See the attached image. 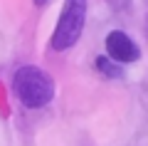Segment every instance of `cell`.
Listing matches in <instances>:
<instances>
[{
  "label": "cell",
  "mask_w": 148,
  "mask_h": 146,
  "mask_svg": "<svg viewBox=\"0 0 148 146\" xmlns=\"http://www.w3.org/2000/svg\"><path fill=\"white\" fill-rule=\"evenodd\" d=\"M12 92L27 109H42L54 99V79L35 64H25L12 77Z\"/></svg>",
  "instance_id": "cell-1"
},
{
  "label": "cell",
  "mask_w": 148,
  "mask_h": 146,
  "mask_svg": "<svg viewBox=\"0 0 148 146\" xmlns=\"http://www.w3.org/2000/svg\"><path fill=\"white\" fill-rule=\"evenodd\" d=\"M84 25H86V0H64L62 15H59L52 40H49L52 50L64 52L69 47H74L84 32Z\"/></svg>",
  "instance_id": "cell-2"
},
{
  "label": "cell",
  "mask_w": 148,
  "mask_h": 146,
  "mask_svg": "<svg viewBox=\"0 0 148 146\" xmlns=\"http://www.w3.org/2000/svg\"><path fill=\"white\" fill-rule=\"evenodd\" d=\"M106 57H111L119 64H128V62H136L141 57V50L126 32L114 30L106 35Z\"/></svg>",
  "instance_id": "cell-3"
},
{
  "label": "cell",
  "mask_w": 148,
  "mask_h": 146,
  "mask_svg": "<svg viewBox=\"0 0 148 146\" xmlns=\"http://www.w3.org/2000/svg\"><path fill=\"white\" fill-rule=\"evenodd\" d=\"M94 67L99 69V72L104 74V77H109V79H119V77H123V72H121V64H119V62H114V60H111V57H106V55L96 57Z\"/></svg>",
  "instance_id": "cell-4"
},
{
  "label": "cell",
  "mask_w": 148,
  "mask_h": 146,
  "mask_svg": "<svg viewBox=\"0 0 148 146\" xmlns=\"http://www.w3.org/2000/svg\"><path fill=\"white\" fill-rule=\"evenodd\" d=\"M32 3H35V5H37V8H42V5H47L49 0H32Z\"/></svg>",
  "instance_id": "cell-5"
},
{
  "label": "cell",
  "mask_w": 148,
  "mask_h": 146,
  "mask_svg": "<svg viewBox=\"0 0 148 146\" xmlns=\"http://www.w3.org/2000/svg\"><path fill=\"white\" fill-rule=\"evenodd\" d=\"M116 5H123V8H126V5H128V0H116Z\"/></svg>",
  "instance_id": "cell-6"
}]
</instances>
